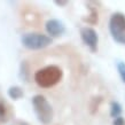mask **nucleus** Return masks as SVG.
Instances as JSON below:
<instances>
[{
	"label": "nucleus",
	"mask_w": 125,
	"mask_h": 125,
	"mask_svg": "<svg viewBox=\"0 0 125 125\" xmlns=\"http://www.w3.org/2000/svg\"><path fill=\"white\" fill-rule=\"evenodd\" d=\"M122 106L121 103L117 102V101H111L110 102V116L111 118H117L121 116L122 114Z\"/></svg>",
	"instance_id": "1a4fd4ad"
},
{
	"label": "nucleus",
	"mask_w": 125,
	"mask_h": 125,
	"mask_svg": "<svg viewBox=\"0 0 125 125\" xmlns=\"http://www.w3.org/2000/svg\"><path fill=\"white\" fill-rule=\"evenodd\" d=\"M124 44H125V39H124Z\"/></svg>",
	"instance_id": "4468645a"
},
{
	"label": "nucleus",
	"mask_w": 125,
	"mask_h": 125,
	"mask_svg": "<svg viewBox=\"0 0 125 125\" xmlns=\"http://www.w3.org/2000/svg\"><path fill=\"white\" fill-rule=\"evenodd\" d=\"M117 71H118V73H119L121 79L123 80V83L125 84V62L118 61L117 62Z\"/></svg>",
	"instance_id": "9b49d317"
},
{
	"label": "nucleus",
	"mask_w": 125,
	"mask_h": 125,
	"mask_svg": "<svg viewBox=\"0 0 125 125\" xmlns=\"http://www.w3.org/2000/svg\"><path fill=\"white\" fill-rule=\"evenodd\" d=\"M80 37L85 45L91 49V52L95 53L98 51L99 45V34L91 27H84L80 29Z\"/></svg>",
	"instance_id": "39448f33"
},
{
	"label": "nucleus",
	"mask_w": 125,
	"mask_h": 125,
	"mask_svg": "<svg viewBox=\"0 0 125 125\" xmlns=\"http://www.w3.org/2000/svg\"><path fill=\"white\" fill-rule=\"evenodd\" d=\"M109 31L117 42L124 44L125 39V15L123 13H114L109 20Z\"/></svg>",
	"instance_id": "20e7f679"
},
{
	"label": "nucleus",
	"mask_w": 125,
	"mask_h": 125,
	"mask_svg": "<svg viewBox=\"0 0 125 125\" xmlns=\"http://www.w3.org/2000/svg\"><path fill=\"white\" fill-rule=\"evenodd\" d=\"M32 107H33L34 114L42 124L48 125L53 121L54 110L47 99L42 94H37L32 98Z\"/></svg>",
	"instance_id": "f03ea898"
},
{
	"label": "nucleus",
	"mask_w": 125,
	"mask_h": 125,
	"mask_svg": "<svg viewBox=\"0 0 125 125\" xmlns=\"http://www.w3.org/2000/svg\"><path fill=\"white\" fill-rule=\"evenodd\" d=\"M113 125H125V119L122 116H119L113 121Z\"/></svg>",
	"instance_id": "f8f14e48"
},
{
	"label": "nucleus",
	"mask_w": 125,
	"mask_h": 125,
	"mask_svg": "<svg viewBox=\"0 0 125 125\" xmlns=\"http://www.w3.org/2000/svg\"><path fill=\"white\" fill-rule=\"evenodd\" d=\"M45 30L51 38H56L65 32V25L60 20L51 19L45 23Z\"/></svg>",
	"instance_id": "423d86ee"
},
{
	"label": "nucleus",
	"mask_w": 125,
	"mask_h": 125,
	"mask_svg": "<svg viewBox=\"0 0 125 125\" xmlns=\"http://www.w3.org/2000/svg\"><path fill=\"white\" fill-rule=\"evenodd\" d=\"M63 78V71L60 67L54 64L39 69L34 73V82L42 88H51L60 83Z\"/></svg>",
	"instance_id": "f257e3e1"
},
{
	"label": "nucleus",
	"mask_w": 125,
	"mask_h": 125,
	"mask_svg": "<svg viewBox=\"0 0 125 125\" xmlns=\"http://www.w3.org/2000/svg\"><path fill=\"white\" fill-rule=\"evenodd\" d=\"M90 10H91V14L88 15L87 19H83L85 22L90 23V24H95V23H98V11L95 8H92L90 7Z\"/></svg>",
	"instance_id": "9d476101"
},
{
	"label": "nucleus",
	"mask_w": 125,
	"mask_h": 125,
	"mask_svg": "<svg viewBox=\"0 0 125 125\" xmlns=\"http://www.w3.org/2000/svg\"><path fill=\"white\" fill-rule=\"evenodd\" d=\"M53 42V39L47 34L37 33V32H30L25 33L21 37V42L24 47L28 49L37 51V49H42L49 46Z\"/></svg>",
	"instance_id": "7ed1b4c3"
},
{
	"label": "nucleus",
	"mask_w": 125,
	"mask_h": 125,
	"mask_svg": "<svg viewBox=\"0 0 125 125\" xmlns=\"http://www.w3.org/2000/svg\"><path fill=\"white\" fill-rule=\"evenodd\" d=\"M8 118H9V110H8L7 103L0 96V125L5 124L8 121Z\"/></svg>",
	"instance_id": "0eeeda50"
},
{
	"label": "nucleus",
	"mask_w": 125,
	"mask_h": 125,
	"mask_svg": "<svg viewBox=\"0 0 125 125\" xmlns=\"http://www.w3.org/2000/svg\"><path fill=\"white\" fill-rule=\"evenodd\" d=\"M8 96L13 100H20L24 95V92L20 86H10L7 91Z\"/></svg>",
	"instance_id": "6e6552de"
},
{
	"label": "nucleus",
	"mask_w": 125,
	"mask_h": 125,
	"mask_svg": "<svg viewBox=\"0 0 125 125\" xmlns=\"http://www.w3.org/2000/svg\"><path fill=\"white\" fill-rule=\"evenodd\" d=\"M55 4L59 5V6H64V5L68 4V1H55Z\"/></svg>",
	"instance_id": "ddd939ff"
}]
</instances>
